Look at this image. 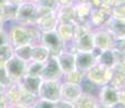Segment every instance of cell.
<instances>
[{
  "instance_id": "cell-1",
  "label": "cell",
  "mask_w": 125,
  "mask_h": 108,
  "mask_svg": "<svg viewBox=\"0 0 125 108\" xmlns=\"http://www.w3.org/2000/svg\"><path fill=\"white\" fill-rule=\"evenodd\" d=\"M8 35L10 45L12 48H16L25 44L39 43L42 33L39 32L35 24L22 25V24L16 23L10 27Z\"/></svg>"
},
{
  "instance_id": "cell-2",
  "label": "cell",
  "mask_w": 125,
  "mask_h": 108,
  "mask_svg": "<svg viewBox=\"0 0 125 108\" xmlns=\"http://www.w3.org/2000/svg\"><path fill=\"white\" fill-rule=\"evenodd\" d=\"M58 24L57 14L54 10H50L47 8L37 7V15H36L35 25L39 29L40 33H48L56 30Z\"/></svg>"
},
{
  "instance_id": "cell-3",
  "label": "cell",
  "mask_w": 125,
  "mask_h": 108,
  "mask_svg": "<svg viewBox=\"0 0 125 108\" xmlns=\"http://www.w3.org/2000/svg\"><path fill=\"white\" fill-rule=\"evenodd\" d=\"M61 80H44L40 83L37 96L56 104L61 100Z\"/></svg>"
},
{
  "instance_id": "cell-4",
  "label": "cell",
  "mask_w": 125,
  "mask_h": 108,
  "mask_svg": "<svg viewBox=\"0 0 125 108\" xmlns=\"http://www.w3.org/2000/svg\"><path fill=\"white\" fill-rule=\"evenodd\" d=\"M113 75L112 68H108L100 64H96L85 74V78L95 83L97 86L108 84Z\"/></svg>"
},
{
  "instance_id": "cell-5",
  "label": "cell",
  "mask_w": 125,
  "mask_h": 108,
  "mask_svg": "<svg viewBox=\"0 0 125 108\" xmlns=\"http://www.w3.org/2000/svg\"><path fill=\"white\" fill-rule=\"evenodd\" d=\"M36 15H37V6H36V3L30 1H24L19 4L15 22L19 24H22V25L35 24Z\"/></svg>"
},
{
  "instance_id": "cell-6",
  "label": "cell",
  "mask_w": 125,
  "mask_h": 108,
  "mask_svg": "<svg viewBox=\"0 0 125 108\" xmlns=\"http://www.w3.org/2000/svg\"><path fill=\"white\" fill-rule=\"evenodd\" d=\"M39 43H42V45H45L49 50L50 56H57L63 50V41L58 36L56 30L42 33L40 35Z\"/></svg>"
},
{
  "instance_id": "cell-7",
  "label": "cell",
  "mask_w": 125,
  "mask_h": 108,
  "mask_svg": "<svg viewBox=\"0 0 125 108\" xmlns=\"http://www.w3.org/2000/svg\"><path fill=\"white\" fill-rule=\"evenodd\" d=\"M4 67L7 69L11 81H19L25 75L26 70V62L20 59L15 55H12L10 58L4 63Z\"/></svg>"
},
{
  "instance_id": "cell-8",
  "label": "cell",
  "mask_w": 125,
  "mask_h": 108,
  "mask_svg": "<svg viewBox=\"0 0 125 108\" xmlns=\"http://www.w3.org/2000/svg\"><path fill=\"white\" fill-rule=\"evenodd\" d=\"M96 96L98 98L99 104L104 105L107 107H111L112 105H114L115 103L119 102L117 89L112 84H110V83L99 86Z\"/></svg>"
},
{
  "instance_id": "cell-9",
  "label": "cell",
  "mask_w": 125,
  "mask_h": 108,
  "mask_svg": "<svg viewBox=\"0 0 125 108\" xmlns=\"http://www.w3.org/2000/svg\"><path fill=\"white\" fill-rule=\"evenodd\" d=\"M97 64V53L94 52H76L75 53V67L82 73L86 74Z\"/></svg>"
},
{
  "instance_id": "cell-10",
  "label": "cell",
  "mask_w": 125,
  "mask_h": 108,
  "mask_svg": "<svg viewBox=\"0 0 125 108\" xmlns=\"http://www.w3.org/2000/svg\"><path fill=\"white\" fill-rule=\"evenodd\" d=\"M93 39L95 44V51H103L111 49L113 37L104 28H95L93 29Z\"/></svg>"
},
{
  "instance_id": "cell-11",
  "label": "cell",
  "mask_w": 125,
  "mask_h": 108,
  "mask_svg": "<svg viewBox=\"0 0 125 108\" xmlns=\"http://www.w3.org/2000/svg\"><path fill=\"white\" fill-rule=\"evenodd\" d=\"M63 73L59 66L56 56H50L48 61L44 63L42 78L44 80H61Z\"/></svg>"
},
{
  "instance_id": "cell-12",
  "label": "cell",
  "mask_w": 125,
  "mask_h": 108,
  "mask_svg": "<svg viewBox=\"0 0 125 108\" xmlns=\"http://www.w3.org/2000/svg\"><path fill=\"white\" fill-rule=\"evenodd\" d=\"M81 84H74L69 82H61V100L74 103L82 95Z\"/></svg>"
},
{
  "instance_id": "cell-13",
  "label": "cell",
  "mask_w": 125,
  "mask_h": 108,
  "mask_svg": "<svg viewBox=\"0 0 125 108\" xmlns=\"http://www.w3.org/2000/svg\"><path fill=\"white\" fill-rule=\"evenodd\" d=\"M110 17H111L110 11L99 8H93L89 18H88V23L90 24V26L94 29L95 28H102Z\"/></svg>"
},
{
  "instance_id": "cell-14",
  "label": "cell",
  "mask_w": 125,
  "mask_h": 108,
  "mask_svg": "<svg viewBox=\"0 0 125 108\" xmlns=\"http://www.w3.org/2000/svg\"><path fill=\"white\" fill-rule=\"evenodd\" d=\"M102 28H104L114 39H123L125 37V21L110 17Z\"/></svg>"
},
{
  "instance_id": "cell-15",
  "label": "cell",
  "mask_w": 125,
  "mask_h": 108,
  "mask_svg": "<svg viewBox=\"0 0 125 108\" xmlns=\"http://www.w3.org/2000/svg\"><path fill=\"white\" fill-rule=\"evenodd\" d=\"M56 14L59 23L71 24V25L77 24L74 4H72V6H59L56 10Z\"/></svg>"
},
{
  "instance_id": "cell-16",
  "label": "cell",
  "mask_w": 125,
  "mask_h": 108,
  "mask_svg": "<svg viewBox=\"0 0 125 108\" xmlns=\"http://www.w3.org/2000/svg\"><path fill=\"white\" fill-rule=\"evenodd\" d=\"M74 43L77 52H94L95 51V44L93 39V30L87 32L78 37L73 38Z\"/></svg>"
},
{
  "instance_id": "cell-17",
  "label": "cell",
  "mask_w": 125,
  "mask_h": 108,
  "mask_svg": "<svg viewBox=\"0 0 125 108\" xmlns=\"http://www.w3.org/2000/svg\"><path fill=\"white\" fill-rule=\"evenodd\" d=\"M56 58H57L58 63H59V66L63 74L76 69L75 54L74 53H70V52H66V51H64V50H62L56 56Z\"/></svg>"
},
{
  "instance_id": "cell-18",
  "label": "cell",
  "mask_w": 125,
  "mask_h": 108,
  "mask_svg": "<svg viewBox=\"0 0 125 108\" xmlns=\"http://www.w3.org/2000/svg\"><path fill=\"white\" fill-rule=\"evenodd\" d=\"M42 81V77H35V76L24 75L22 78L19 80V83L21 84V86H22L23 90L27 91V92L32 93V94L37 95Z\"/></svg>"
},
{
  "instance_id": "cell-19",
  "label": "cell",
  "mask_w": 125,
  "mask_h": 108,
  "mask_svg": "<svg viewBox=\"0 0 125 108\" xmlns=\"http://www.w3.org/2000/svg\"><path fill=\"white\" fill-rule=\"evenodd\" d=\"M22 86L19 83V81H12L8 86L4 88L3 94L8 100L9 104H19L20 97L22 94Z\"/></svg>"
},
{
  "instance_id": "cell-20",
  "label": "cell",
  "mask_w": 125,
  "mask_h": 108,
  "mask_svg": "<svg viewBox=\"0 0 125 108\" xmlns=\"http://www.w3.org/2000/svg\"><path fill=\"white\" fill-rule=\"evenodd\" d=\"M97 53V63L108 68H113L116 63V53L112 49H107L103 51H96Z\"/></svg>"
},
{
  "instance_id": "cell-21",
  "label": "cell",
  "mask_w": 125,
  "mask_h": 108,
  "mask_svg": "<svg viewBox=\"0 0 125 108\" xmlns=\"http://www.w3.org/2000/svg\"><path fill=\"white\" fill-rule=\"evenodd\" d=\"M74 10H75L77 23H88L90 12L93 10V6L89 1L74 3Z\"/></svg>"
},
{
  "instance_id": "cell-22",
  "label": "cell",
  "mask_w": 125,
  "mask_h": 108,
  "mask_svg": "<svg viewBox=\"0 0 125 108\" xmlns=\"http://www.w3.org/2000/svg\"><path fill=\"white\" fill-rule=\"evenodd\" d=\"M50 57L49 50L42 45V43H35L32 47V53H31V61H35L38 63H46Z\"/></svg>"
},
{
  "instance_id": "cell-23",
  "label": "cell",
  "mask_w": 125,
  "mask_h": 108,
  "mask_svg": "<svg viewBox=\"0 0 125 108\" xmlns=\"http://www.w3.org/2000/svg\"><path fill=\"white\" fill-rule=\"evenodd\" d=\"M75 108H96L99 104L95 94L82 93V95L73 103Z\"/></svg>"
},
{
  "instance_id": "cell-24",
  "label": "cell",
  "mask_w": 125,
  "mask_h": 108,
  "mask_svg": "<svg viewBox=\"0 0 125 108\" xmlns=\"http://www.w3.org/2000/svg\"><path fill=\"white\" fill-rule=\"evenodd\" d=\"M56 32L58 33L61 40L63 42L69 41V40L73 39L74 35V25L71 24H64V23H59L56 28Z\"/></svg>"
},
{
  "instance_id": "cell-25",
  "label": "cell",
  "mask_w": 125,
  "mask_h": 108,
  "mask_svg": "<svg viewBox=\"0 0 125 108\" xmlns=\"http://www.w3.org/2000/svg\"><path fill=\"white\" fill-rule=\"evenodd\" d=\"M19 4L6 2L3 6V12H2V21L3 22H15L16 14H18Z\"/></svg>"
},
{
  "instance_id": "cell-26",
  "label": "cell",
  "mask_w": 125,
  "mask_h": 108,
  "mask_svg": "<svg viewBox=\"0 0 125 108\" xmlns=\"http://www.w3.org/2000/svg\"><path fill=\"white\" fill-rule=\"evenodd\" d=\"M85 78V74L80 71L78 69H74L72 71L63 74L61 81L62 82H69V83H74V84H81L82 81Z\"/></svg>"
},
{
  "instance_id": "cell-27",
  "label": "cell",
  "mask_w": 125,
  "mask_h": 108,
  "mask_svg": "<svg viewBox=\"0 0 125 108\" xmlns=\"http://www.w3.org/2000/svg\"><path fill=\"white\" fill-rule=\"evenodd\" d=\"M32 47L33 44H25L21 47L13 48V55L19 57L20 59L26 62L31 61V53H32Z\"/></svg>"
},
{
  "instance_id": "cell-28",
  "label": "cell",
  "mask_w": 125,
  "mask_h": 108,
  "mask_svg": "<svg viewBox=\"0 0 125 108\" xmlns=\"http://www.w3.org/2000/svg\"><path fill=\"white\" fill-rule=\"evenodd\" d=\"M42 68H44V64L42 63H38V62H35V61H28L26 63L25 75L42 77Z\"/></svg>"
},
{
  "instance_id": "cell-29",
  "label": "cell",
  "mask_w": 125,
  "mask_h": 108,
  "mask_svg": "<svg viewBox=\"0 0 125 108\" xmlns=\"http://www.w3.org/2000/svg\"><path fill=\"white\" fill-rule=\"evenodd\" d=\"M37 100H38L37 95L32 94V93L27 92V91H25V90H22V94H21L19 104H20L21 106H31L32 107Z\"/></svg>"
},
{
  "instance_id": "cell-30",
  "label": "cell",
  "mask_w": 125,
  "mask_h": 108,
  "mask_svg": "<svg viewBox=\"0 0 125 108\" xmlns=\"http://www.w3.org/2000/svg\"><path fill=\"white\" fill-rule=\"evenodd\" d=\"M93 8H99L110 11L114 6V0H89Z\"/></svg>"
},
{
  "instance_id": "cell-31",
  "label": "cell",
  "mask_w": 125,
  "mask_h": 108,
  "mask_svg": "<svg viewBox=\"0 0 125 108\" xmlns=\"http://www.w3.org/2000/svg\"><path fill=\"white\" fill-rule=\"evenodd\" d=\"M81 86L82 90H83V93H88V94H95V95L97 94V91L99 89V86H97L95 83H93L86 78H84V80L82 81Z\"/></svg>"
},
{
  "instance_id": "cell-32",
  "label": "cell",
  "mask_w": 125,
  "mask_h": 108,
  "mask_svg": "<svg viewBox=\"0 0 125 108\" xmlns=\"http://www.w3.org/2000/svg\"><path fill=\"white\" fill-rule=\"evenodd\" d=\"M13 55V48L10 44L0 47V64H4Z\"/></svg>"
},
{
  "instance_id": "cell-33",
  "label": "cell",
  "mask_w": 125,
  "mask_h": 108,
  "mask_svg": "<svg viewBox=\"0 0 125 108\" xmlns=\"http://www.w3.org/2000/svg\"><path fill=\"white\" fill-rule=\"evenodd\" d=\"M36 6L40 7V8H47L50 10H54L56 11L59 7L58 0H38L36 2Z\"/></svg>"
},
{
  "instance_id": "cell-34",
  "label": "cell",
  "mask_w": 125,
  "mask_h": 108,
  "mask_svg": "<svg viewBox=\"0 0 125 108\" xmlns=\"http://www.w3.org/2000/svg\"><path fill=\"white\" fill-rule=\"evenodd\" d=\"M11 82L12 81L8 75V73H7L4 64H0V84H2L6 88V86H8Z\"/></svg>"
},
{
  "instance_id": "cell-35",
  "label": "cell",
  "mask_w": 125,
  "mask_h": 108,
  "mask_svg": "<svg viewBox=\"0 0 125 108\" xmlns=\"http://www.w3.org/2000/svg\"><path fill=\"white\" fill-rule=\"evenodd\" d=\"M33 108H56V105H54V103L38 98L35 104L33 105Z\"/></svg>"
},
{
  "instance_id": "cell-36",
  "label": "cell",
  "mask_w": 125,
  "mask_h": 108,
  "mask_svg": "<svg viewBox=\"0 0 125 108\" xmlns=\"http://www.w3.org/2000/svg\"><path fill=\"white\" fill-rule=\"evenodd\" d=\"M54 105H56V108H75L73 103L64 100H60L59 102H57Z\"/></svg>"
},
{
  "instance_id": "cell-37",
  "label": "cell",
  "mask_w": 125,
  "mask_h": 108,
  "mask_svg": "<svg viewBox=\"0 0 125 108\" xmlns=\"http://www.w3.org/2000/svg\"><path fill=\"white\" fill-rule=\"evenodd\" d=\"M6 44H10L9 43V35H8V32H6L3 29L0 32V47Z\"/></svg>"
},
{
  "instance_id": "cell-38",
  "label": "cell",
  "mask_w": 125,
  "mask_h": 108,
  "mask_svg": "<svg viewBox=\"0 0 125 108\" xmlns=\"http://www.w3.org/2000/svg\"><path fill=\"white\" fill-rule=\"evenodd\" d=\"M8 106H9V102L4 96V94L2 93V94H0V108H7Z\"/></svg>"
},
{
  "instance_id": "cell-39",
  "label": "cell",
  "mask_w": 125,
  "mask_h": 108,
  "mask_svg": "<svg viewBox=\"0 0 125 108\" xmlns=\"http://www.w3.org/2000/svg\"><path fill=\"white\" fill-rule=\"evenodd\" d=\"M59 6H72L75 3V0H58Z\"/></svg>"
},
{
  "instance_id": "cell-40",
  "label": "cell",
  "mask_w": 125,
  "mask_h": 108,
  "mask_svg": "<svg viewBox=\"0 0 125 108\" xmlns=\"http://www.w3.org/2000/svg\"><path fill=\"white\" fill-rule=\"evenodd\" d=\"M109 108H125V104H123V103H121V102H117Z\"/></svg>"
},
{
  "instance_id": "cell-41",
  "label": "cell",
  "mask_w": 125,
  "mask_h": 108,
  "mask_svg": "<svg viewBox=\"0 0 125 108\" xmlns=\"http://www.w3.org/2000/svg\"><path fill=\"white\" fill-rule=\"evenodd\" d=\"M7 0H0V18H2V12H3V6L6 4Z\"/></svg>"
},
{
  "instance_id": "cell-42",
  "label": "cell",
  "mask_w": 125,
  "mask_h": 108,
  "mask_svg": "<svg viewBox=\"0 0 125 108\" xmlns=\"http://www.w3.org/2000/svg\"><path fill=\"white\" fill-rule=\"evenodd\" d=\"M24 1H26V0H7V2H11V3H15V4H20Z\"/></svg>"
},
{
  "instance_id": "cell-43",
  "label": "cell",
  "mask_w": 125,
  "mask_h": 108,
  "mask_svg": "<svg viewBox=\"0 0 125 108\" xmlns=\"http://www.w3.org/2000/svg\"><path fill=\"white\" fill-rule=\"evenodd\" d=\"M7 108H21V106L19 104H9V106Z\"/></svg>"
},
{
  "instance_id": "cell-44",
  "label": "cell",
  "mask_w": 125,
  "mask_h": 108,
  "mask_svg": "<svg viewBox=\"0 0 125 108\" xmlns=\"http://www.w3.org/2000/svg\"><path fill=\"white\" fill-rule=\"evenodd\" d=\"M1 30H3V21H2V18H0V32Z\"/></svg>"
},
{
  "instance_id": "cell-45",
  "label": "cell",
  "mask_w": 125,
  "mask_h": 108,
  "mask_svg": "<svg viewBox=\"0 0 125 108\" xmlns=\"http://www.w3.org/2000/svg\"><path fill=\"white\" fill-rule=\"evenodd\" d=\"M3 91H4V86L2 84H0V94H2V93H3Z\"/></svg>"
},
{
  "instance_id": "cell-46",
  "label": "cell",
  "mask_w": 125,
  "mask_h": 108,
  "mask_svg": "<svg viewBox=\"0 0 125 108\" xmlns=\"http://www.w3.org/2000/svg\"><path fill=\"white\" fill-rule=\"evenodd\" d=\"M96 108H109V107L104 106V105H101V104H98V106L96 107Z\"/></svg>"
},
{
  "instance_id": "cell-47",
  "label": "cell",
  "mask_w": 125,
  "mask_h": 108,
  "mask_svg": "<svg viewBox=\"0 0 125 108\" xmlns=\"http://www.w3.org/2000/svg\"><path fill=\"white\" fill-rule=\"evenodd\" d=\"M87 1H89V0H75V3L76 2H87Z\"/></svg>"
},
{
  "instance_id": "cell-48",
  "label": "cell",
  "mask_w": 125,
  "mask_h": 108,
  "mask_svg": "<svg viewBox=\"0 0 125 108\" xmlns=\"http://www.w3.org/2000/svg\"><path fill=\"white\" fill-rule=\"evenodd\" d=\"M26 1H30V2H34V3H36V2H37L38 0H26Z\"/></svg>"
},
{
  "instance_id": "cell-49",
  "label": "cell",
  "mask_w": 125,
  "mask_h": 108,
  "mask_svg": "<svg viewBox=\"0 0 125 108\" xmlns=\"http://www.w3.org/2000/svg\"><path fill=\"white\" fill-rule=\"evenodd\" d=\"M123 40H124V43H125V37H124V38H123Z\"/></svg>"
}]
</instances>
